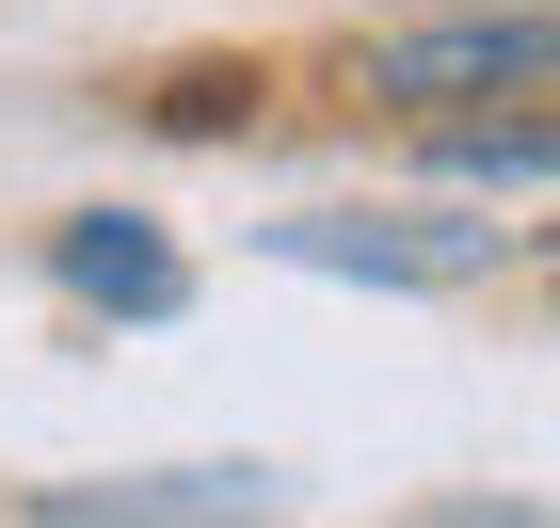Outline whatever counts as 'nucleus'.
<instances>
[{
    "label": "nucleus",
    "instance_id": "obj_1",
    "mask_svg": "<svg viewBox=\"0 0 560 528\" xmlns=\"http://www.w3.org/2000/svg\"><path fill=\"white\" fill-rule=\"evenodd\" d=\"M257 240L289 272H352V289H465L513 257V224H465V209H289Z\"/></svg>",
    "mask_w": 560,
    "mask_h": 528
},
{
    "label": "nucleus",
    "instance_id": "obj_4",
    "mask_svg": "<svg viewBox=\"0 0 560 528\" xmlns=\"http://www.w3.org/2000/svg\"><path fill=\"white\" fill-rule=\"evenodd\" d=\"M48 272H65L81 305H113V320H176L192 305V272H176V240L144 209H65L48 224Z\"/></svg>",
    "mask_w": 560,
    "mask_h": 528
},
{
    "label": "nucleus",
    "instance_id": "obj_5",
    "mask_svg": "<svg viewBox=\"0 0 560 528\" xmlns=\"http://www.w3.org/2000/svg\"><path fill=\"white\" fill-rule=\"evenodd\" d=\"M432 176L528 192V176H560V113H448V129H432Z\"/></svg>",
    "mask_w": 560,
    "mask_h": 528
},
{
    "label": "nucleus",
    "instance_id": "obj_7",
    "mask_svg": "<svg viewBox=\"0 0 560 528\" xmlns=\"http://www.w3.org/2000/svg\"><path fill=\"white\" fill-rule=\"evenodd\" d=\"M465 16H480V0H465ZM513 16H545V0H513Z\"/></svg>",
    "mask_w": 560,
    "mask_h": 528
},
{
    "label": "nucleus",
    "instance_id": "obj_6",
    "mask_svg": "<svg viewBox=\"0 0 560 528\" xmlns=\"http://www.w3.org/2000/svg\"><path fill=\"white\" fill-rule=\"evenodd\" d=\"M400 528H560L545 496H432V513H400Z\"/></svg>",
    "mask_w": 560,
    "mask_h": 528
},
{
    "label": "nucleus",
    "instance_id": "obj_2",
    "mask_svg": "<svg viewBox=\"0 0 560 528\" xmlns=\"http://www.w3.org/2000/svg\"><path fill=\"white\" fill-rule=\"evenodd\" d=\"M560 81V16H513V0H480V16H432V33L369 48V96H400V113H465V96H528Z\"/></svg>",
    "mask_w": 560,
    "mask_h": 528
},
{
    "label": "nucleus",
    "instance_id": "obj_3",
    "mask_svg": "<svg viewBox=\"0 0 560 528\" xmlns=\"http://www.w3.org/2000/svg\"><path fill=\"white\" fill-rule=\"evenodd\" d=\"M272 465H129V481H48L33 528H257Z\"/></svg>",
    "mask_w": 560,
    "mask_h": 528
}]
</instances>
